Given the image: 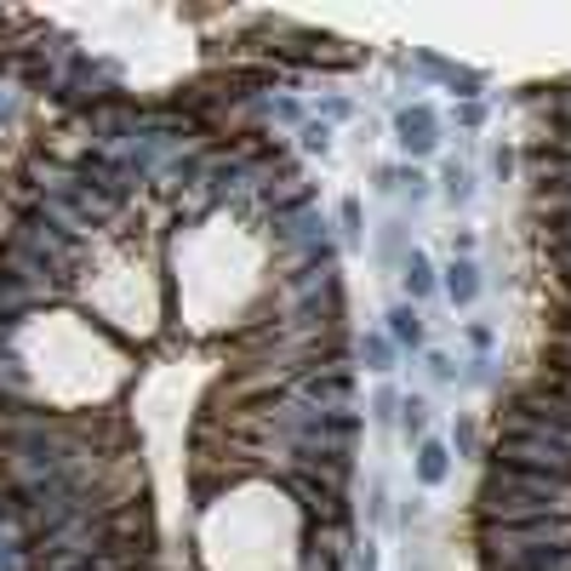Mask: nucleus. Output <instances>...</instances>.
Returning a JSON list of instances; mask_svg holds the SVG:
<instances>
[{
	"mask_svg": "<svg viewBox=\"0 0 571 571\" xmlns=\"http://www.w3.org/2000/svg\"><path fill=\"white\" fill-rule=\"evenodd\" d=\"M338 241H343V246H360V241H366V212H360L355 194L338 207Z\"/></svg>",
	"mask_w": 571,
	"mask_h": 571,
	"instance_id": "nucleus-17",
	"label": "nucleus"
},
{
	"mask_svg": "<svg viewBox=\"0 0 571 571\" xmlns=\"http://www.w3.org/2000/svg\"><path fill=\"white\" fill-rule=\"evenodd\" d=\"M560 543H571V520H520V526L480 520V526H475L480 565L509 560V554H526V549H560Z\"/></svg>",
	"mask_w": 571,
	"mask_h": 571,
	"instance_id": "nucleus-3",
	"label": "nucleus"
},
{
	"mask_svg": "<svg viewBox=\"0 0 571 571\" xmlns=\"http://www.w3.org/2000/svg\"><path fill=\"white\" fill-rule=\"evenodd\" d=\"M537 223H543L549 246H571V200H537Z\"/></svg>",
	"mask_w": 571,
	"mask_h": 571,
	"instance_id": "nucleus-14",
	"label": "nucleus"
},
{
	"mask_svg": "<svg viewBox=\"0 0 571 571\" xmlns=\"http://www.w3.org/2000/svg\"><path fill=\"white\" fill-rule=\"evenodd\" d=\"M383 338H389L394 349H423V315H417L412 304H394V309L383 315Z\"/></svg>",
	"mask_w": 571,
	"mask_h": 571,
	"instance_id": "nucleus-11",
	"label": "nucleus"
},
{
	"mask_svg": "<svg viewBox=\"0 0 571 571\" xmlns=\"http://www.w3.org/2000/svg\"><path fill=\"white\" fill-rule=\"evenodd\" d=\"M366 509H372V520L389 515V491H383V480H372V503H366Z\"/></svg>",
	"mask_w": 571,
	"mask_h": 571,
	"instance_id": "nucleus-33",
	"label": "nucleus"
},
{
	"mask_svg": "<svg viewBox=\"0 0 571 571\" xmlns=\"http://www.w3.org/2000/svg\"><path fill=\"white\" fill-rule=\"evenodd\" d=\"M429 378H434V383H457V366H452V355L429 349Z\"/></svg>",
	"mask_w": 571,
	"mask_h": 571,
	"instance_id": "nucleus-27",
	"label": "nucleus"
},
{
	"mask_svg": "<svg viewBox=\"0 0 571 571\" xmlns=\"http://www.w3.org/2000/svg\"><path fill=\"white\" fill-rule=\"evenodd\" d=\"M515 166H520V155H515L509 144H497V149H491V178H497V183H509V178H515Z\"/></svg>",
	"mask_w": 571,
	"mask_h": 571,
	"instance_id": "nucleus-25",
	"label": "nucleus"
},
{
	"mask_svg": "<svg viewBox=\"0 0 571 571\" xmlns=\"http://www.w3.org/2000/svg\"><path fill=\"white\" fill-rule=\"evenodd\" d=\"M400 434H406V441H429V400L423 394H400Z\"/></svg>",
	"mask_w": 571,
	"mask_h": 571,
	"instance_id": "nucleus-15",
	"label": "nucleus"
},
{
	"mask_svg": "<svg viewBox=\"0 0 571 571\" xmlns=\"http://www.w3.org/2000/svg\"><path fill=\"white\" fill-rule=\"evenodd\" d=\"M441 200L452 212H463L468 200H475V172H468L463 160H446V172H441Z\"/></svg>",
	"mask_w": 571,
	"mask_h": 571,
	"instance_id": "nucleus-13",
	"label": "nucleus"
},
{
	"mask_svg": "<svg viewBox=\"0 0 571 571\" xmlns=\"http://www.w3.org/2000/svg\"><path fill=\"white\" fill-rule=\"evenodd\" d=\"M297 144H304V155H326L331 149V126L326 120H304L297 126Z\"/></svg>",
	"mask_w": 571,
	"mask_h": 571,
	"instance_id": "nucleus-21",
	"label": "nucleus"
},
{
	"mask_svg": "<svg viewBox=\"0 0 571 571\" xmlns=\"http://www.w3.org/2000/svg\"><path fill=\"white\" fill-rule=\"evenodd\" d=\"M0 571H23V537H0Z\"/></svg>",
	"mask_w": 571,
	"mask_h": 571,
	"instance_id": "nucleus-28",
	"label": "nucleus"
},
{
	"mask_svg": "<svg viewBox=\"0 0 571 571\" xmlns=\"http://www.w3.org/2000/svg\"><path fill=\"white\" fill-rule=\"evenodd\" d=\"M452 452H457V457L480 452V429H475V417H457V423H452Z\"/></svg>",
	"mask_w": 571,
	"mask_h": 571,
	"instance_id": "nucleus-23",
	"label": "nucleus"
},
{
	"mask_svg": "<svg viewBox=\"0 0 571 571\" xmlns=\"http://www.w3.org/2000/svg\"><path fill=\"white\" fill-rule=\"evenodd\" d=\"M526 172L537 183V200H571V155H554V149L537 144L526 155Z\"/></svg>",
	"mask_w": 571,
	"mask_h": 571,
	"instance_id": "nucleus-7",
	"label": "nucleus"
},
{
	"mask_svg": "<svg viewBox=\"0 0 571 571\" xmlns=\"http://www.w3.org/2000/svg\"><path fill=\"white\" fill-rule=\"evenodd\" d=\"M491 468L571 486V441H560V434H549V429H509L503 423L497 441H491Z\"/></svg>",
	"mask_w": 571,
	"mask_h": 571,
	"instance_id": "nucleus-2",
	"label": "nucleus"
},
{
	"mask_svg": "<svg viewBox=\"0 0 571 571\" xmlns=\"http://www.w3.org/2000/svg\"><path fill=\"white\" fill-rule=\"evenodd\" d=\"M320 120H326V126H338V120H355V104H349L343 92H326V97H320Z\"/></svg>",
	"mask_w": 571,
	"mask_h": 571,
	"instance_id": "nucleus-24",
	"label": "nucleus"
},
{
	"mask_svg": "<svg viewBox=\"0 0 571 571\" xmlns=\"http://www.w3.org/2000/svg\"><path fill=\"white\" fill-rule=\"evenodd\" d=\"M355 355H360L366 372H378V378H389V372H394V360H400V349L383 338V331H366V338L355 343Z\"/></svg>",
	"mask_w": 571,
	"mask_h": 571,
	"instance_id": "nucleus-12",
	"label": "nucleus"
},
{
	"mask_svg": "<svg viewBox=\"0 0 571 571\" xmlns=\"http://www.w3.org/2000/svg\"><path fill=\"white\" fill-rule=\"evenodd\" d=\"M0 104H7V97H0Z\"/></svg>",
	"mask_w": 571,
	"mask_h": 571,
	"instance_id": "nucleus-35",
	"label": "nucleus"
},
{
	"mask_svg": "<svg viewBox=\"0 0 571 571\" xmlns=\"http://www.w3.org/2000/svg\"><path fill=\"white\" fill-rule=\"evenodd\" d=\"M412 70H417L423 81H434V86L457 92L463 104H480V92H486V75H480V70H468V63H452V57L429 52V46H417V52H412Z\"/></svg>",
	"mask_w": 571,
	"mask_h": 571,
	"instance_id": "nucleus-5",
	"label": "nucleus"
},
{
	"mask_svg": "<svg viewBox=\"0 0 571 571\" xmlns=\"http://www.w3.org/2000/svg\"><path fill=\"white\" fill-rule=\"evenodd\" d=\"M400 286H406V304H412V309L429 304V297L441 292V275H434V263H429L423 246H412L406 257H400Z\"/></svg>",
	"mask_w": 571,
	"mask_h": 571,
	"instance_id": "nucleus-9",
	"label": "nucleus"
},
{
	"mask_svg": "<svg viewBox=\"0 0 571 571\" xmlns=\"http://www.w3.org/2000/svg\"><path fill=\"white\" fill-rule=\"evenodd\" d=\"M400 200H406V207H423L429 200V178L417 172V166H400Z\"/></svg>",
	"mask_w": 571,
	"mask_h": 571,
	"instance_id": "nucleus-22",
	"label": "nucleus"
},
{
	"mask_svg": "<svg viewBox=\"0 0 571 571\" xmlns=\"http://www.w3.org/2000/svg\"><path fill=\"white\" fill-rule=\"evenodd\" d=\"M549 263H554V275H560V286L571 292V246H549Z\"/></svg>",
	"mask_w": 571,
	"mask_h": 571,
	"instance_id": "nucleus-31",
	"label": "nucleus"
},
{
	"mask_svg": "<svg viewBox=\"0 0 571 571\" xmlns=\"http://www.w3.org/2000/svg\"><path fill=\"white\" fill-rule=\"evenodd\" d=\"M457 383H468V389H491V383H497V360H491V355H475V360H468L463 372H457Z\"/></svg>",
	"mask_w": 571,
	"mask_h": 571,
	"instance_id": "nucleus-19",
	"label": "nucleus"
},
{
	"mask_svg": "<svg viewBox=\"0 0 571 571\" xmlns=\"http://www.w3.org/2000/svg\"><path fill=\"white\" fill-rule=\"evenodd\" d=\"M475 515L497 526H520V520H571V486L560 480H531L509 475V468H486L480 491H475Z\"/></svg>",
	"mask_w": 571,
	"mask_h": 571,
	"instance_id": "nucleus-1",
	"label": "nucleus"
},
{
	"mask_svg": "<svg viewBox=\"0 0 571 571\" xmlns=\"http://www.w3.org/2000/svg\"><path fill=\"white\" fill-rule=\"evenodd\" d=\"M366 417H372V423H383V429H389V423L400 417V389H394V383H383V389L372 394V412H366Z\"/></svg>",
	"mask_w": 571,
	"mask_h": 571,
	"instance_id": "nucleus-20",
	"label": "nucleus"
},
{
	"mask_svg": "<svg viewBox=\"0 0 571 571\" xmlns=\"http://www.w3.org/2000/svg\"><path fill=\"white\" fill-rule=\"evenodd\" d=\"M463 338H468V349H475V355H491V343H497V331H491L486 320H468V326H463Z\"/></svg>",
	"mask_w": 571,
	"mask_h": 571,
	"instance_id": "nucleus-26",
	"label": "nucleus"
},
{
	"mask_svg": "<svg viewBox=\"0 0 571 571\" xmlns=\"http://www.w3.org/2000/svg\"><path fill=\"white\" fill-rule=\"evenodd\" d=\"M412 468H417V480H423L429 491L446 486V475H452V446H446V441H417Z\"/></svg>",
	"mask_w": 571,
	"mask_h": 571,
	"instance_id": "nucleus-10",
	"label": "nucleus"
},
{
	"mask_svg": "<svg viewBox=\"0 0 571 571\" xmlns=\"http://www.w3.org/2000/svg\"><path fill=\"white\" fill-rule=\"evenodd\" d=\"M326 212L315 207V200H304V207H286V212H268V234H275V246L292 252V257H304L315 246H326L331 234H326Z\"/></svg>",
	"mask_w": 571,
	"mask_h": 571,
	"instance_id": "nucleus-4",
	"label": "nucleus"
},
{
	"mask_svg": "<svg viewBox=\"0 0 571 571\" xmlns=\"http://www.w3.org/2000/svg\"><path fill=\"white\" fill-rule=\"evenodd\" d=\"M394 144L406 149L412 160H423V155L441 149V115H434V104H423V97H417V104L400 109V115H394Z\"/></svg>",
	"mask_w": 571,
	"mask_h": 571,
	"instance_id": "nucleus-6",
	"label": "nucleus"
},
{
	"mask_svg": "<svg viewBox=\"0 0 571 571\" xmlns=\"http://www.w3.org/2000/svg\"><path fill=\"white\" fill-rule=\"evenodd\" d=\"M378 189H383V194H400V166H378Z\"/></svg>",
	"mask_w": 571,
	"mask_h": 571,
	"instance_id": "nucleus-34",
	"label": "nucleus"
},
{
	"mask_svg": "<svg viewBox=\"0 0 571 571\" xmlns=\"http://www.w3.org/2000/svg\"><path fill=\"white\" fill-rule=\"evenodd\" d=\"M406 252H412V246H406V223H383V234H378V257L400 268V257H406Z\"/></svg>",
	"mask_w": 571,
	"mask_h": 571,
	"instance_id": "nucleus-18",
	"label": "nucleus"
},
{
	"mask_svg": "<svg viewBox=\"0 0 571 571\" xmlns=\"http://www.w3.org/2000/svg\"><path fill=\"white\" fill-rule=\"evenodd\" d=\"M457 126L463 131H480L486 126V104H457Z\"/></svg>",
	"mask_w": 571,
	"mask_h": 571,
	"instance_id": "nucleus-29",
	"label": "nucleus"
},
{
	"mask_svg": "<svg viewBox=\"0 0 571 571\" xmlns=\"http://www.w3.org/2000/svg\"><path fill=\"white\" fill-rule=\"evenodd\" d=\"M441 292H446V304H452V309H475V304H480V292H486L480 263H475V257H452V263H446V275H441Z\"/></svg>",
	"mask_w": 571,
	"mask_h": 571,
	"instance_id": "nucleus-8",
	"label": "nucleus"
},
{
	"mask_svg": "<svg viewBox=\"0 0 571 571\" xmlns=\"http://www.w3.org/2000/svg\"><path fill=\"white\" fill-rule=\"evenodd\" d=\"M452 257H475V234L468 229H452Z\"/></svg>",
	"mask_w": 571,
	"mask_h": 571,
	"instance_id": "nucleus-32",
	"label": "nucleus"
},
{
	"mask_svg": "<svg viewBox=\"0 0 571 571\" xmlns=\"http://www.w3.org/2000/svg\"><path fill=\"white\" fill-rule=\"evenodd\" d=\"M349 571H378V549L372 543H355L349 549Z\"/></svg>",
	"mask_w": 571,
	"mask_h": 571,
	"instance_id": "nucleus-30",
	"label": "nucleus"
},
{
	"mask_svg": "<svg viewBox=\"0 0 571 571\" xmlns=\"http://www.w3.org/2000/svg\"><path fill=\"white\" fill-rule=\"evenodd\" d=\"M257 115L281 120V126H304V120H309V115H304V104H297V97H286V92H281V97H275V92H263V97H257Z\"/></svg>",
	"mask_w": 571,
	"mask_h": 571,
	"instance_id": "nucleus-16",
	"label": "nucleus"
}]
</instances>
